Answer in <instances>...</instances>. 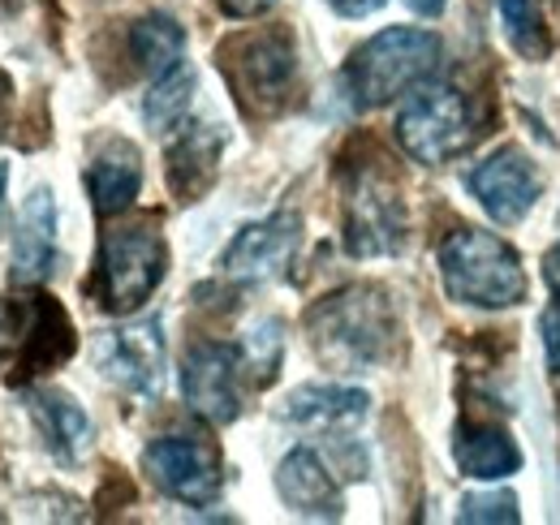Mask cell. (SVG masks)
I'll use <instances>...</instances> for the list:
<instances>
[{
    "instance_id": "obj_1",
    "label": "cell",
    "mask_w": 560,
    "mask_h": 525,
    "mask_svg": "<svg viewBox=\"0 0 560 525\" xmlns=\"http://www.w3.org/2000/svg\"><path fill=\"white\" fill-rule=\"evenodd\" d=\"M306 336L319 362L332 371H371L393 358L397 349V315L384 289L375 284H350L328 293L306 311Z\"/></svg>"
},
{
    "instance_id": "obj_2",
    "label": "cell",
    "mask_w": 560,
    "mask_h": 525,
    "mask_svg": "<svg viewBox=\"0 0 560 525\" xmlns=\"http://www.w3.org/2000/svg\"><path fill=\"white\" fill-rule=\"evenodd\" d=\"M444 293L475 311H509L526 302V271L517 250L488 229H457L440 246Z\"/></svg>"
},
{
    "instance_id": "obj_3",
    "label": "cell",
    "mask_w": 560,
    "mask_h": 525,
    "mask_svg": "<svg viewBox=\"0 0 560 525\" xmlns=\"http://www.w3.org/2000/svg\"><path fill=\"white\" fill-rule=\"evenodd\" d=\"M440 66V39L422 26H388L371 35L346 66L350 95L362 108H384L397 95L422 86Z\"/></svg>"
},
{
    "instance_id": "obj_4",
    "label": "cell",
    "mask_w": 560,
    "mask_h": 525,
    "mask_svg": "<svg viewBox=\"0 0 560 525\" xmlns=\"http://www.w3.org/2000/svg\"><path fill=\"white\" fill-rule=\"evenodd\" d=\"M397 142L410 160L419 164H448L462 151L475 147L479 138V117L475 104L462 86L453 82H422L410 91V100L397 113Z\"/></svg>"
},
{
    "instance_id": "obj_5",
    "label": "cell",
    "mask_w": 560,
    "mask_h": 525,
    "mask_svg": "<svg viewBox=\"0 0 560 525\" xmlns=\"http://www.w3.org/2000/svg\"><path fill=\"white\" fill-rule=\"evenodd\" d=\"M168 271V246L151 224L113 229L100 246V271H95V293L100 306L113 315H130L160 289Z\"/></svg>"
},
{
    "instance_id": "obj_6",
    "label": "cell",
    "mask_w": 560,
    "mask_h": 525,
    "mask_svg": "<svg viewBox=\"0 0 560 525\" xmlns=\"http://www.w3.org/2000/svg\"><path fill=\"white\" fill-rule=\"evenodd\" d=\"M406 198L375 173L358 168L346 182V250L353 259H384L406 246Z\"/></svg>"
},
{
    "instance_id": "obj_7",
    "label": "cell",
    "mask_w": 560,
    "mask_h": 525,
    "mask_svg": "<svg viewBox=\"0 0 560 525\" xmlns=\"http://www.w3.org/2000/svg\"><path fill=\"white\" fill-rule=\"evenodd\" d=\"M224 73L250 113H277L289 104V91L298 78L293 39L284 31L242 35L224 48Z\"/></svg>"
},
{
    "instance_id": "obj_8",
    "label": "cell",
    "mask_w": 560,
    "mask_h": 525,
    "mask_svg": "<svg viewBox=\"0 0 560 525\" xmlns=\"http://www.w3.org/2000/svg\"><path fill=\"white\" fill-rule=\"evenodd\" d=\"M142 469L168 500H177L186 509H211L224 491V465L215 457V448L203 440H190V435L151 440L142 448Z\"/></svg>"
},
{
    "instance_id": "obj_9",
    "label": "cell",
    "mask_w": 560,
    "mask_h": 525,
    "mask_svg": "<svg viewBox=\"0 0 560 525\" xmlns=\"http://www.w3.org/2000/svg\"><path fill=\"white\" fill-rule=\"evenodd\" d=\"M95 366L108 384L155 400L164 384V328L160 319H139L130 328L95 336Z\"/></svg>"
},
{
    "instance_id": "obj_10",
    "label": "cell",
    "mask_w": 560,
    "mask_h": 525,
    "mask_svg": "<svg viewBox=\"0 0 560 525\" xmlns=\"http://www.w3.org/2000/svg\"><path fill=\"white\" fill-rule=\"evenodd\" d=\"M242 375L246 366L237 349L199 340L186 349V362H182V396L211 427H229L242 413Z\"/></svg>"
},
{
    "instance_id": "obj_11",
    "label": "cell",
    "mask_w": 560,
    "mask_h": 525,
    "mask_svg": "<svg viewBox=\"0 0 560 525\" xmlns=\"http://www.w3.org/2000/svg\"><path fill=\"white\" fill-rule=\"evenodd\" d=\"M466 190L479 198L495 224H522L544 195V177L522 147H500L466 173Z\"/></svg>"
},
{
    "instance_id": "obj_12",
    "label": "cell",
    "mask_w": 560,
    "mask_h": 525,
    "mask_svg": "<svg viewBox=\"0 0 560 525\" xmlns=\"http://www.w3.org/2000/svg\"><path fill=\"white\" fill-rule=\"evenodd\" d=\"M302 246V215L298 211H277L259 224H246L220 255V271L242 284H264L280 280Z\"/></svg>"
},
{
    "instance_id": "obj_13",
    "label": "cell",
    "mask_w": 560,
    "mask_h": 525,
    "mask_svg": "<svg viewBox=\"0 0 560 525\" xmlns=\"http://www.w3.org/2000/svg\"><path fill=\"white\" fill-rule=\"evenodd\" d=\"M57 271V198L52 190H35L22 207L18 237H13V262L9 280L18 289H35Z\"/></svg>"
},
{
    "instance_id": "obj_14",
    "label": "cell",
    "mask_w": 560,
    "mask_h": 525,
    "mask_svg": "<svg viewBox=\"0 0 560 525\" xmlns=\"http://www.w3.org/2000/svg\"><path fill=\"white\" fill-rule=\"evenodd\" d=\"M277 491L280 500L298 513V517H315V522H337L346 513L341 500V482L332 478L328 460L315 448H293L277 465Z\"/></svg>"
},
{
    "instance_id": "obj_15",
    "label": "cell",
    "mask_w": 560,
    "mask_h": 525,
    "mask_svg": "<svg viewBox=\"0 0 560 525\" xmlns=\"http://www.w3.org/2000/svg\"><path fill=\"white\" fill-rule=\"evenodd\" d=\"M220 151H224V133L215 126H186L182 138L168 147L164 155V177L177 202H199L211 190V182L220 177Z\"/></svg>"
},
{
    "instance_id": "obj_16",
    "label": "cell",
    "mask_w": 560,
    "mask_h": 525,
    "mask_svg": "<svg viewBox=\"0 0 560 525\" xmlns=\"http://www.w3.org/2000/svg\"><path fill=\"white\" fill-rule=\"evenodd\" d=\"M142 190V155L135 142L108 138L86 164V195L100 215L126 211Z\"/></svg>"
},
{
    "instance_id": "obj_17",
    "label": "cell",
    "mask_w": 560,
    "mask_h": 525,
    "mask_svg": "<svg viewBox=\"0 0 560 525\" xmlns=\"http://www.w3.org/2000/svg\"><path fill=\"white\" fill-rule=\"evenodd\" d=\"M26 409L48 444V453L61 465H78L91 448V418L82 413V405L61 388H31L26 393Z\"/></svg>"
},
{
    "instance_id": "obj_18",
    "label": "cell",
    "mask_w": 560,
    "mask_h": 525,
    "mask_svg": "<svg viewBox=\"0 0 560 525\" xmlns=\"http://www.w3.org/2000/svg\"><path fill=\"white\" fill-rule=\"evenodd\" d=\"M371 396L362 388H346V384H302L284 396L280 418L298 422V427H319V431H346L366 418Z\"/></svg>"
},
{
    "instance_id": "obj_19",
    "label": "cell",
    "mask_w": 560,
    "mask_h": 525,
    "mask_svg": "<svg viewBox=\"0 0 560 525\" xmlns=\"http://www.w3.org/2000/svg\"><path fill=\"white\" fill-rule=\"evenodd\" d=\"M453 460L466 478L495 482V478H509L522 469V448L500 427H462L453 440Z\"/></svg>"
},
{
    "instance_id": "obj_20",
    "label": "cell",
    "mask_w": 560,
    "mask_h": 525,
    "mask_svg": "<svg viewBox=\"0 0 560 525\" xmlns=\"http://www.w3.org/2000/svg\"><path fill=\"white\" fill-rule=\"evenodd\" d=\"M130 52L139 61L142 73L151 78H164L173 69H182V57H186V31L177 18L168 13H147L130 26Z\"/></svg>"
},
{
    "instance_id": "obj_21",
    "label": "cell",
    "mask_w": 560,
    "mask_h": 525,
    "mask_svg": "<svg viewBox=\"0 0 560 525\" xmlns=\"http://www.w3.org/2000/svg\"><path fill=\"white\" fill-rule=\"evenodd\" d=\"M495 18H500V31L517 57H526V61L552 57V31H548L539 0H495Z\"/></svg>"
},
{
    "instance_id": "obj_22",
    "label": "cell",
    "mask_w": 560,
    "mask_h": 525,
    "mask_svg": "<svg viewBox=\"0 0 560 525\" xmlns=\"http://www.w3.org/2000/svg\"><path fill=\"white\" fill-rule=\"evenodd\" d=\"M190 100H195V73L182 66L173 69V73H164V78H155L151 95L142 100V117H147V126L155 133L177 130V126H186Z\"/></svg>"
},
{
    "instance_id": "obj_23",
    "label": "cell",
    "mask_w": 560,
    "mask_h": 525,
    "mask_svg": "<svg viewBox=\"0 0 560 525\" xmlns=\"http://www.w3.org/2000/svg\"><path fill=\"white\" fill-rule=\"evenodd\" d=\"M237 353H242V366H246V375L255 384H272L280 371V353H284V328H280V319L255 324V328L246 331V340H242Z\"/></svg>"
},
{
    "instance_id": "obj_24",
    "label": "cell",
    "mask_w": 560,
    "mask_h": 525,
    "mask_svg": "<svg viewBox=\"0 0 560 525\" xmlns=\"http://www.w3.org/2000/svg\"><path fill=\"white\" fill-rule=\"evenodd\" d=\"M457 522H475V525H517L522 513H517V495L513 491H475L462 500L457 509Z\"/></svg>"
},
{
    "instance_id": "obj_25",
    "label": "cell",
    "mask_w": 560,
    "mask_h": 525,
    "mask_svg": "<svg viewBox=\"0 0 560 525\" xmlns=\"http://www.w3.org/2000/svg\"><path fill=\"white\" fill-rule=\"evenodd\" d=\"M539 336H544V362H548V371L560 375V302L539 315Z\"/></svg>"
},
{
    "instance_id": "obj_26",
    "label": "cell",
    "mask_w": 560,
    "mask_h": 525,
    "mask_svg": "<svg viewBox=\"0 0 560 525\" xmlns=\"http://www.w3.org/2000/svg\"><path fill=\"white\" fill-rule=\"evenodd\" d=\"M229 18H259V13H268L277 0H215Z\"/></svg>"
},
{
    "instance_id": "obj_27",
    "label": "cell",
    "mask_w": 560,
    "mask_h": 525,
    "mask_svg": "<svg viewBox=\"0 0 560 525\" xmlns=\"http://www.w3.org/2000/svg\"><path fill=\"white\" fill-rule=\"evenodd\" d=\"M341 18H366V13H375V9H384V0H328Z\"/></svg>"
},
{
    "instance_id": "obj_28",
    "label": "cell",
    "mask_w": 560,
    "mask_h": 525,
    "mask_svg": "<svg viewBox=\"0 0 560 525\" xmlns=\"http://www.w3.org/2000/svg\"><path fill=\"white\" fill-rule=\"evenodd\" d=\"M544 284L552 289V298L560 302V242L544 255Z\"/></svg>"
},
{
    "instance_id": "obj_29",
    "label": "cell",
    "mask_w": 560,
    "mask_h": 525,
    "mask_svg": "<svg viewBox=\"0 0 560 525\" xmlns=\"http://www.w3.org/2000/svg\"><path fill=\"white\" fill-rule=\"evenodd\" d=\"M406 4H410L419 18H440V13L448 9V0H406Z\"/></svg>"
},
{
    "instance_id": "obj_30",
    "label": "cell",
    "mask_w": 560,
    "mask_h": 525,
    "mask_svg": "<svg viewBox=\"0 0 560 525\" xmlns=\"http://www.w3.org/2000/svg\"><path fill=\"white\" fill-rule=\"evenodd\" d=\"M4 190H9V164H0V233H4V215H9V202H4Z\"/></svg>"
}]
</instances>
